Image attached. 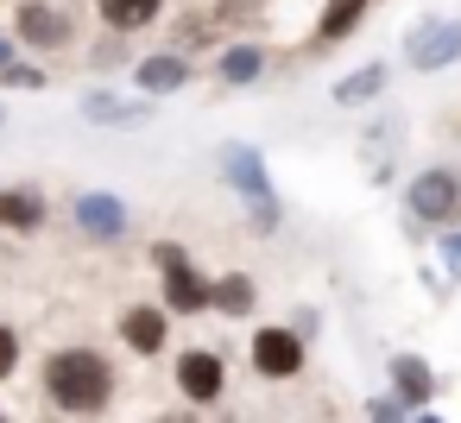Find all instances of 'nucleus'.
Here are the masks:
<instances>
[{
  "label": "nucleus",
  "instance_id": "1",
  "mask_svg": "<svg viewBox=\"0 0 461 423\" xmlns=\"http://www.w3.org/2000/svg\"><path fill=\"white\" fill-rule=\"evenodd\" d=\"M45 392H51L64 410L89 417V410H102V404L114 398V366H108L95 347H64V354H51V366H45Z\"/></svg>",
  "mask_w": 461,
  "mask_h": 423
},
{
  "label": "nucleus",
  "instance_id": "2",
  "mask_svg": "<svg viewBox=\"0 0 461 423\" xmlns=\"http://www.w3.org/2000/svg\"><path fill=\"white\" fill-rule=\"evenodd\" d=\"M461 58V20H423L411 39H404V64L411 70H442Z\"/></svg>",
  "mask_w": 461,
  "mask_h": 423
},
{
  "label": "nucleus",
  "instance_id": "3",
  "mask_svg": "<svg viewBox=\"0 0 461 423\" xmlns=\"http://www.w3.org/2000/svg\"><path fill=\"white\" fill-rule=\"evenodd\" d=\"M253 366H259L266 379H291V373L303 366V341H297L291 328H259V335H253Z\"/></svg>",
  "mask_w": 461,
  "mask_h": 423
},
{
  "label": "nucleus",
  "instance_id": "4",
  "mask_svg": "<svg viewBox=\"0 0 461 423\" xmlns=\"http://www.w3.org/2000/svg\"><path fill=\"white\" fill-rule=\"evenodd\" d=\"M221 165H228V184H234V190H247V196L259 202V228H272V196H266L259 152H247V146H228V152H221Z\"/></svg>",
  "mask_w": 461,
  "mask_h": 423
},
{
  "label": "nucleus",
  "instance_id": "5",
  "mask_svg": "<svg viewBox=\"0 0 461 423\" xmlns=\"http://www.w3.org/2000/svg\"><path fill=\"white\" fill-rule=\"evenodd\" d=\"M455 202H461V184H455L448 171H423V177L411 184V209H417L423 221H448Z\"/></svg>",
  "mask_w": 461,
  "mask_h": 423
},
{
  "label": "nucleus",
  "instance_id": "6",
  "mask_svg": "<svg viewBox=\"0 0 461 423\" xmlns=\"http://www.w3.org/2000/svg\"><path fill=\"white\" fill-rule=\"evenodd\" d=\"M177 385H184V398L209 404V398L221 392V360H215V354H203V347H190V354L177 360Z\"/></svg>",
  "mask_w": 461,
  "mask_h": 423
},
{
  "label": "nucleus",
  "instance_id": "7",
  "mask_svg": "<svg viewBox=\"0 0 461 423\" xmlns=\"http://www.w3.org/2000/svg\"><path fill=\"white\" fill-rule=\"evenodd\" d=\"M165 303H171L177 316H190V310L215 303V291H209V284H203V272L184 259V266H171V272H165Z\"/></svg>",
  "mask_w": 461,
  "mask_h": 423
},
{
  "label": "nucleus",
  "instance_id": "8",
  "mask_svg": "<svg viewBox=\"0 0 461 423\" xmlns=\"http://www.w3.org/2000/svg\"><path fill=\"white\" fill-rule=\"evenodd\" d=\"M133 83H140L146 95H171V89H184V83H190V64H184L177 51H165V58H146V64L133 70Z\"/></svg>",
  "mask_w": 461,
  "mask_h": 423
},
{
  "label": "nucleus",
  "instance_id": "9",
  "mask_svg": "<svg viewBox=\"0 0 461 423\" xmlns=\"http://www.w3.org/2000/svg\"><path fill=\"white\" fill-rule=\"evenodd\" d=\"M77 221H83V234L114 240V234L127 228V209H121L114 196H77Z\"/></svg>",
  "mask_w": 461,
  "mask_h": 423
},
{
  "label": "nucleus",
  "instance_id": "10",
  "mask_svg": "<svg viewBox=\"0 0 461 423\" xmlns=\"http://www.w3.org/2000/svg\"><path fill=\"white\" fill-rule=\"evenodd\" d=\"M121 335H127V347H140V354H158L165 347V310H127L121 316Z\"/></svg>",
  "mask_w": 461,
  "mask_h": 423
},
{
  "label": "nucleus",
  "instance_id": "11",
  "mask_svg": "<svg viewBox=\"0 0 461 423\" xmlns=\"http://www.w3.org/2000/svg\"><path fill=\"white\" fill-rule=\"evenodd\" d=\"M83 114H89V121H108V127H140V121H152L140 102H121V95H108V89L83 95Z\"/></svg>",
  "mask_w": 461,
  "mask_h": 423
},
{
  "label": "nucleus",
  "instance_id": "12",
  "mask_svg": "<svg viewBox=\"0 0 461 423\" xmlns=\"http://www.w3.org/2000/svg\"><path fill=\"white\" fill-rule=\"evenodd\" d=\"M20 39H26V45H64L70 26H64V14H51V7H20Z\"/></svg>",
  "mask_w": 461,
  "mask_h": 423
},
{
  "label": "nucleus",
  "instance_id": "13",
  "mask_svg": "<svg viewBox=\"0 0 461 423\" xmlns=\"http://www.w3.org/2000/svg\"><path fill=\"white\" fill-rule=\"evenodd\" d=\"M39 221H45V202H39L32 190H7V196H0V228L26 234V228H39Z\"/></svg>",
  "mask_w": 461,
  "mask_h": 423
},
{
  "label": "nucleus",
  "instance_id": "14",
  "mask_svg": "<svg viewBox=\"0 0 461 423\" xmlns=\"http://www.w3.org/2000/svg\"><path fill=\"white\" fill-rule=\"evenodd\" d=\"M102 20H108L114 32L152 26V20H158V0H102Z\"/></svg>",
  "mask_w": 461,
  "mask_h": 423
},
{
  "label": "nucleus",
  "instance_id": "15",
  "mask_svg": "<svg viewBox=\"0 0 461 423\" xmlns=\"http://www.w3.org/2000/svg\"><path fill=\"white\" fill-rule=\"evenodd\" d=\"M392 373H398V398H404V404H423V398H429V366H423L417 354L392 360Z\"/></svg>",
  "mask_w": 461,
  "mask_h": 423
},
{
  "label": "nucleus",
  "instance_id": "16",
  "mask_svg": "<svg viewBox=\"0 0 461 423\" xmlns=\"http://www.w3.org/2000/svg\"><path fill=\"white\" fill-rule=\"evenodd\" d=\"M379 89H385V64H366L360 76H341V83H335V102L348 108V102H366V95H379Z\"/></svg>",
  "mask_w": 461,
  "mask_h": 423
},
{
  "label": "nucleus",
  "instance_id": "17",
  "mask_svg": "<svg viewBox=\"0 0 461 423\" xmlns=\"http://www.w3.org/2000/svg\"><path fill=\"white\" fill-rule=\"evenodd\" d=\"M360 14H366V0H335V7L322 14V26H316V32H322V39H348V32L360 26Z\"/></svg>",
  "mask_w": 461,
  "mask_h": 423
},
{
  "label": "nucleus",
  "instance_id": "18",
  "mask_svg": "<svg viewBox=\"0 0 461 423\" xmlns=\"http://www.w3.org/2000/svg\"><path fill=\"white\" fill-rule=\"evenodd\" d=\"M259 64H266V58H259L253 45H240V51H228V58H221V76H228V83H253V76H259Z\"/></svg>",
  "mask_w": 461,
  "mask_h": 423
},
{
  "label": "nucleus",
  "instance_id": "19",
  "mask_svg": "<svg viewBox=\"0 0 461 423\" xmlns=\"http://www.w3.org/2000/svg\"><path fill=\"white\" fill-rule=\"evenodd\" d=\"M215 310H228V316L253 310V284H247V278H221V284H215Z\"/></svg>",
  "mask_w": 461,
  "mask_h": 423
},
{
  "label": "nucleus",
  "instance_id": "20",
  "mask_svg": "<svg viewBox=\"0 0 461 423\" xmlns=\"http://www.w3.org/2000/svg\"><path fill=\"white\" fill-rule=\"evenodd\" d=\"M14 360H20V335H14V328H0V379L14 373Z\"/></svg>",
  "mask_w": 461,
  "mask_h": 423
},
{
  "label": "nucleus",
  "instance_id": "21",
  "mask_svg": "<svg viewBox=\"0 0 461 423\" xmlns=\"http://www.w3.org/2000/svg\"><path fill=\"white\" fill-rule=\"evenodd\" d=\"M7 83H14V89H39L45 76H39V70H26V64H14V70H7Z\"/></svg>",
  "mask_w": 461,
  "mask_h": 423
},
{
  "label": "nucleus",
  "instance_id": "22",
  "mask_svg": "<svg viewBox=\"0 0 461 423\" xmlns=\"http://www.w3.org/2000/svg\"><path fill=\"white\" fill-rule=\"evenodd\" d=\"M373 423H398V410L392 404H373Z\"/></svg>",
  "mask_w": 461,
  "mask_h": 423
},
{
  "label": "nucleus",
  "instance_id": "23",
  "mask_svg": "<svg viewBox=\"0 0 461 423\" xmlns=\"http://www.w3.org/2000/svg\"><path fill=\"white\" fill-rule=\"evenodd\" d=\"M0 70H14V45L7 39H0Z\"/></svg>",
  "mask_w": 461,
  "mask_h": 423
},
{
  "label": "nucleus",
  "instance_id": "24",
  "mask_svg": "<svg viewBox=\"0 0 461 423\" xmlns=\"http://www.w3.org/2000/svg\"><path fill=\"white\" fill-rule=\"evenodd\" d=\"M417 423H436V417H417Z\"/></svg>",
  "mask_w": 461,
  "mask_h": 423
},
{
  "label": "nucleus",
  "instance_id": "25",
  "mask_svg": "<svg viewBox=\"0 0 461 423\" xmlns=\"http://www.w3.org/2000/svg\"><path fill=\"white\" fill-rule=\"evenodd\" d=\"M0 423H7V417H0Z\"/></svg>",
  "mask_w": 461,
  "mask_h": 423
},
{
  "label": "nucleus",
  "instance_id": "26",
  "mask_svg": "<svg viewBox=\"0 0 461 423\" xmlns=\"http://www.w3.org/2000/svg\"><path fill=\"white\" fill-rule=\"evenodd\" d=\"M0 121H7V114H0Z\"/></svg>",
  "mask_w": 461,
  "mask_h": 423
}]
</instances>
